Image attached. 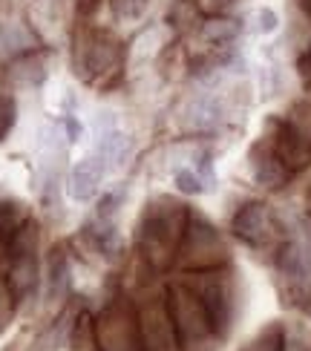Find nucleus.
I'll use <instances>...</instances> for the list:
<instances>
[{
	"label": "nucleus",
	"instance_id": "3",
	"mask_svg": "<svg viewBox=\"0 0 311 351\" xmlns=\"http://www.w3.org/2000/svg\"><path fill=\"white\" fill-rule=\"evenodd\" d=\"M214 254H219V239L214 228L202 222V219H190L179 242V256L187 259V265L202 268V265H211Z\"/></svg>",
	"mask_w": 311,
	"mask_h": 351
},
{
	"label": "nucleus",
	"instance_id": "7",
	"mask_svg": "<svg viewBox=\"0 0 311 351\" xmlns=\"http://www.w3.org/2000/svg\"><path fill=\"white\" fill-rule=\"evenodd\" d=\"M219 121V107L214 98H194L190 104L185 107V127L194 130V133H202V130H211Z\"/></svg>",
	"mask_w": 311,
	"mask_h": 351
},
{
	"label": "nucleus",
	"instance_id": "11",
	"mask_svg": "<svg viewBox=\"0 0 311 351\" xmlns=\"http://www.w3.org/2000/svg\"><path fill=\"white\" fill-rule=\"evenodd\" d=\"M194 3H196V9L202 14H222L233 3V0H194Z\"/></svg>",
	"mask_w": 311,
	"mask_h": 351
},
{
	"label": "nucleus",
	"instance_id": "13",
	"mask_svg": "<svg viewBox=\"0 0 311 351\" xmlns=\"http://www.w3.org/2000/svg\"><path fill=\"white\" fill-rule=\"evenodd\" d=\"M67 130H69V141H78L81 127H78V121H76V119H67Z\"/></svg>",
	"mask_w": 311,
	"mask_h": 351
},
{
	"label": "nucleus",
	"instance_id": "14",
	"mask_svg": "<svg viewBox=\"0 0 311 351\" xmlns=\"http://www.w3.org/2000/svg\"><path fill=\"white\" fill-rule=\"evenodd\" d=\"M300 6H303V12H306L308 18H311V0H300Z\"/></svg>",
	"mask_w": 311,
	"mask_h": 351
},
{
	"label": "nucleus",
	"instance_id": "12",
	"mask_svg": "<svg viewBox=\"0 0 311 351\" xmlns=\"http://www.w3.org/2000/svg\"><path fill=\"white\" fill-rule=\"evenodd\" d=\"M72 6H76V12H78V18L84 21V18H93V14L98 12V6H101V0H72Z\"/></svg>",
	"mask_w": 311,
	"mask_h": 351
},
{
	"label": "nucleus",
	"instance_id": "6",
	"mask_svg": "<svg viewBox=\"0 0 311 351\" xmlns=\"http://www.w3.org/2000/svg\"><path fill=\"white\" fill-rule=\"evenodd\" d=\"M240 32H242L240 21L222 18V14H211V18L202 21V26H199L202 40L211 43V47H231V43L240 38Z\"/></svg>",
	"mask_w": 311,
	"mask_h": 351
},
{
	"label": "nucleus",
	"instance_id": "1",
	"mask_svg": "<svg viewBox=\"0 0 311 351\" xmlns=\"http://www.w3.org/2000/svg\"><path fill=\"white\" fill-rule=\"evenodd\" d=\"M185 210L182 204L176 208L173 202H159L153 204L147 216L141 219V228H139V245H141V254L153 262V265H168V262L176 256L179 251V242H182V233H185Z\"/></svg>",
	"mask_w": 311,
	"mask_h": 351
},
{
	"label": "nucleus",
	"instance_id": "5",
	"mask_svg": "<svg viewBox=\"0 0 311 351\" xmlns=\"http://www.w3.org/2000/svg\"><path fill=\"white\" fill-rule=\"evenodd\" d=\"M233 230H236V237L245 239L248 245L260 247L274 237V216L268 213L265 204H248V208H242L236 213Z\"/></svg>",
	"mask_w": 311,
	"mask_h": 351
},
{
	"label": "nucleus",
	"instance_id": "10",
	"mask_svg": "<svg viewBox=\"0 0 311 351\" xmlns=\"http://www.w3.org/2000/svg\"><path fill=\"white\" fill-rule=\"evenodd\" d=\"M12 127H14V101L0 95V141L9 136Z\"/></svg>",
	"mask_w": 311,
	"mask_h": 351
},
{
	"label": "nucleus",
	"instance_id": "9",
	"mask_svg": "<svg viewBox=\"0 0 311 351\" xmlns=\"http://www.w3.org/2000/svg\"><path fill=\"white\" fill-rule=\"evenodd\" d=\"M176 187L182 193H202V179L194 170H176Z\"/></svg>",
	"mask_w": 311,
	"mask_h": 351
},
{
	"label": "nucleus",
	"instance_id": "4",
	"mask_svg": "<svg viewBox=\"0 0 311 351\" xmlns=\"http://www.w3.org/2000/svg\"><path fill=\"white\" fill-rule=\"evenodd\" d=\"M104 173H107V167H104V162L90 153L87 158H81V162L69 170V179H67V193L76 199V202H90L98 196L101 190V179Z\"/></svg>",
	"mask_w": 311,
	"mask_h": 351
},
{
	"label": "nucleus",
	"instance_id": "8",
	"mask_svg": "<svg viewBox=\"0 0 311 351\" xmlns=\"http://www.w3.org/2000/svg\"><path fill=\"white\" fill-rule=\"evenodd\" d=\"M150 9V0H110V12L118 23H136Z\"/></svg>",
	"mask_w": 311,
	"mask_h": 351
},
{
	"label": "nucleus",
	"instance_id": "2",
	"mask_svg": "<svg viewBox=\"0 0 311 351\" xmlns=\"http://www.w3.org/2000/svg\"><path fill=\"white\" fill-rule=\"evenodd\" d=\"M76 61L84 75H110L124 64V47L110 29L98 26H81L76 35Z\"/></svg>",
	"mask_w": 311,
	"mask_h": 351
}]
</instances>
